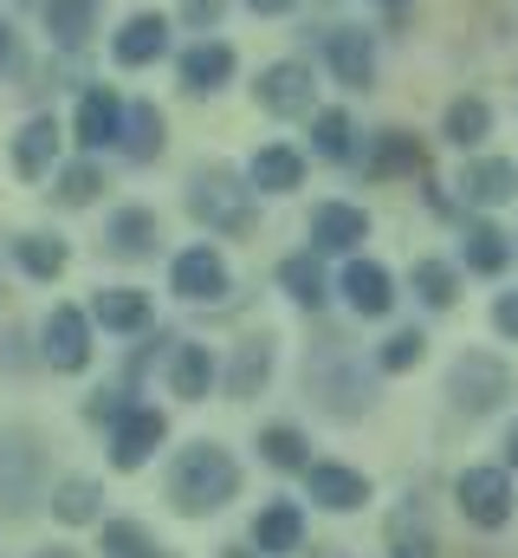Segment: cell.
I'll return each instance as SVG.
<instances>
[{"mask_svg":"<svg viewBox=\"0 0 518 558\" xmlns=\"http://www.w3.org/2000/svg\"><path fill=\"white\" fill-rule=\"evenodd\" d=\"M234 494H240V468H234L227 448H214V441L182 448V461H175V474H169V500H175L182 513H221Z\"/></svg>","mask_w":518,"mask_h":558,"instance_id":"1","label":"cell"},{"mask_svg":"<svg viewBox=\"0 0 518 558\" xmlns=\"http://www.w3.org/2000/svg\"><path fill=\"white\" fill-rule=\"evenodd\" d=\"M188 215L208 221L214 234H247L254 228V189H240L227 169H201L188 182Z\"/></svg>","mask_w":518,"mask_h":558,"instance_id":"2","label":"cell"},{"mask_svg":"<svg viewBox=\"0 0 518 558\" xmlns=\"http://www.w3.org/2000/svg\"><path fill=\"white\" fill-rule=\"evenodd\" d=\"M454 500H460V513L473 520V526H506L513 520V481H506V468H467L460 481H454Z\"/></svg>","mask_w":518,"mask_h":558,"instance_id":"3","label":"cell"},{"mask_svg":"<svg viewBox=\"0 0 518 558\" xmlns=\"http://www.w3.org/2000/svg\"><path fill=\"white\" fill-rule=\"evenodd\" d=\"M506 390H513V377H506V364H499V357H480V351H473V357H460V364H454V403H460L467 416H486Z\"/></svg>","mask_w":518,"mask_h":558,"instance_id":"4","label":"cell"},{"mask_svg":"<svg viewBox=\"0 0 518 558\" xmlns=\"http://www.w3.org/2000/svg\"><path fill=\"white\" fill-rule=\"evenodd\" d=\"M46 364L52 371H85L91 364V325H85V312L52 305V318H46Z\"/></svg>","mask_w":518,"mask_h":558,"instance_id":"5","label":"cell"},{"mask_svg":"<svg viewBox=\"0 0 518 558\" xmlns=\"http://www.w3.org/2000/svg\"><path fill=\"white\" fill-rule=\"evenodd\" d=\"M254 92H259V105H266L272 118H305V111H311V72L292 65V59H285V65H266Z\"/></svg>","mask_w":518,"mask_h":558,"instance_id":"6","label":"cell"},{"mask_svg":"<svg viewBox=\"0 0 518 558\" xmlns=\"http://www.w3.org/2000/svg\"><path fill=\"white\" fill-rule=\"evenodd\" d=\"M175 292H182L188 305H214V299H227V260H221L214 247H188V254L175 260Z\"/></svg>","mask_w":518,"mask_h":558,"instance_id":"7","label":"cell"},{"mask_svg":"<svg viewBox=\"0 0 518 558\" xmlns=\"http://www.w3.org/2000/svg\"><path fill=\"white\" fill-rule=\"evenodd\" d=\"M305 487H311V500L331 507V513H350V507L370 500V481H363L357 468H337V461H311V468H305Z\"/></svg>","mask_w":518,"mask_h":558,"instance_id":"8","label":"cell"},{"mask_svg":"<svg viewBox=\"0 0 518 558\" xmlns=\"http://www.w3.org/2000/svg\"><path fill=\"white\" fill-rule=\"evenodd\" d=\"M357 241H370V215H363V208H350V202H324V208L311 215V247H324V254H350Z\"/></svg>","mask_w":518,"mask_h":558,"instance_id":"9","label":"cell"},{"mask_svg":"<svg viewBox=\"0 0 518 558\" xmlns=\"http://www.w3.org/2000/svg\"><path fill=\"white\" fill-rule=\"evenodd\" d=\"M169 435V422L156 416V410H118V435H111V461L118 468H143L149 461V448Z\"/></svg>","mask_w":518,"mask_h":558,"instance_id":"10","label":"cell"},{"mask_svg":"<svg viewBox=\"0 0 518 558\" xmlns=\"http://www.w3.org/2000/svg\"><path fill=\"white\" fill-rule=\"evenodd\" d=\"M124 105H118V92H104V85H98V92H85V98H78V143H91V149H104V143H118L124 137Z\"/></svg>","mask_w":518,"mask_h":558,"instance_id":"11","label":"cell"},{"mask_svg":"<svg viewBox=\"0 0 518 558\" xmlns=\"http://www.w3.org/2000/svg\"><path fill=\"white\" fill-rule=\"evenodd\" d=\"M118 65H149V59H162L169 52V20L162 13H136L124 20V33H118Z\"/></svg>","mask_w":518,"mask_h":558,"instance_id":"12","label":"cell"},{"mask_svg":"<svg viewBox=\"0 0 518 558\" xmlns=\"http://www.w3.org/2000/svg\"><path fill=\"white\" fill-rule=\"evenodd\" d=\"M344 299H350L363 318H383L388 305H395V286H388V274L377 260H350V267H344Z\"/></svg>","mask_w":518,"mask_h":558,"instance_id":"13","label":"cell"},{"mask_svg":"<svg viewBox=\"0 0 518 558\" xmlns=\"http://www.w3.org/2000/svg\"><path fill=\"white\" fill-rule=\"evenodd\" d=\"M227 72H234V52L221 39H201V46L182 52V85L188 92H214V85H227Z\"/></svg>","mask_w":518,"mask_h":558,"instance_id":"14","label":"cell"},{"mask_svg":"<svg viewBox=\"0 0 518 558\" xmlns=\"http://www.w3.org/2000/svg\"><path fill=\"white\" fill-rule=\"evenodd\" d=\"M52 156H59V124H52V118H33V124L20 131V143H13V169H20L26 182H39V175L52 169Z\"/></svg>","mask_w":518,"mask_h":558,"instance_id":"15","label":"cell"},{"mask_svg":"<svg viewBox=\"0 0 518 558\" xmlns=\"http://www.w3.org/2000/svg\"><path fill=\"white\" fill-rule=\"evenodd\" d=\"M467 202H480V208H493V202H513L518 195V169L506 162V156H486V162H473L467 169Z\"/></svg>","mask_w":518,"mask_h":558,"instance_id":"16","label":"cell"},{"mask_svg":"<svg viewBox=\"0 0 518 558\" xmlns=\"http://www.w3.org/2000/svg\"><path fill=\"white\" fill-rule=\"evenodd\" d=\"M324 52H331V72H337L344 85H370V78H377V52H370L363 33H331Z\"/></svg>","mask_w":518,"mask_h":558,"instance_id":"17","label":"cell"},{"mask_svg":"<svg viewBox=\"0 0 518 558\" xmlns=\"http://www.w3.org/2000/svg\"><path fill=\"white\" fill-rule=\"evenodd\" d=\"M388 553L395 558H434V526H428V513L408 500V507H395V520H388Z\"/></svg>","mask_w":518,"mask_h":558,"instance_id":"18","label":"cell"},{"mask_svg":"<svg viewBox=\"0 0 518 558\" xmlns=\"http://www.w3.org/2000/svg\"><path fill=\"white\" fill-rule=\"evenodd\" d=\"M298 539H305V520H298V507H266L254 520V546L259 553H298Z\"/></svg>","mask_w":518,"mask_h":558,"instance_id":"19","label":"cell"},{"mask_svg":"<svg viewBox=\"0 0 518 558\" xmlns=\"http://www.w3.org/2000/svg\"><path fill=\"white\" fill-rule=\"evenodd\" d=\"M208 384H214V357H208V344H182L175 364H169V390L195 403V397H208Z\"/></svg>","mask_w":518,"mask_h":558,"instance_id":"20","label":"cell"},{"mask_svg":"<svg viewBox=\"0 0 518 558\" xmlns=\"http://www.w3.org/2000/svg\"><path fill=\"white\" fill-rule=\"evenodd\" d=\"M98 325L104 331H143L149 325V299L143 292H130V286H111V292H98Z\"/></svg>","mask_w":518,"mask_h":558,"instance_id":"21","label":"cell"},{"mask_svg":"<svg viewBox=\"0 0 518 558\" xmlns=\"http://www.w3.org/2000/svg\"><path fill=\"white\" fill-rule=\"evenodd\" d=\"M156 241H162V228H156V215H149V208H124V215L111 221V254H124V260L149 254Z\"/></svg>","mask_w":518,"mask_h":558,"instance_id":"22","label":"cell"},{"mask_svg":"<svg viewBox=\"0 0 518 558\" xmlns=\"http://www.w3.org/2000/svg\"><path fill=\"white\" fill-rule=\"evenodd\" d=\"M247 175H254V189H272V195H279V189H298L305 162H298V149L272 143V149H259V156H254V169H247Z\"/></svg>","mask_w":518,"mask_h":558,"instance_id":"23","label":"cell"},{"mask_svg":"<svg viewBox=\"0 0 518 558\" xmlns=\"http://www.w3.org/2000/svg\"><path fill=\"white\" fill-rule=\"evenodd\" d=\"M506 260H513L506 234H499L493 221H473V228H467V267H473V274H506Z\"/></svg>","mask_w":518,"mask_h":558,"instance_id":"24","label":"cell"},{"mask_svg":"<svg viewBox=\"0 0 518 558\" xmlns=\"http://www.w3.org/2000/svg\"><path fill=\"white\" fill-rule=\"evenodd\" d=\"M486 131H493V111H486V98H454V105H447V137L460 143V149L486 143Z\"/></svg>","mask_w":518,"mask_h":558,"instance_id":"25","label":"cell"},{"mask_svg":"<svg viewBox=\"0 0 518 558\" xmlns=\"http://www.w3.org/2000/svg\"><path fill=\"white\" fill-rule=\"evenodd\" d=\"M91 13H98V0H52V7H46V33H52L59 46H78V39L91 33Z\"/></svg>","mask_w":518,"mask_h":558,"instance_id":"26","label":"cell"},{"mask_svg":"<svg viewBox=\"0 0 518 558\" xmlns=\"http://www.w3.org/2000/svg\"><path fill=\"white\" fill-rule=\"evenodd\" d=\"M124 149L136 162H149V156H162V111L156 105H136L124 118Z\"/></svg>","mask_w":518,"mask_h":558,"instance_id":"27","label":"cell"},{"mask_svg":"<svg viewBox=\"0 0 518 558\" xmlns=\"http://www.w3.org/2000/svg\"><path fill=\"white\" fill-rule=\"evenodd\" d=\"M395 169H421V143L408 131H383L377 156H370V175H395Z\"/></svg>","mask_w":518,"mask_h":558,"instance_id":"28","label":"cell"},{"mask_svg":"<svg viewBox=\"0 0 518 558\" xmlns=\"http://www.w3.org/2000/svg\"><path fill=\"white\" fill-rule=\"evenodd\" d=\"M266 371H272V344H240V357H234V371H227V390L234 397H254L259 384H266Z\"/></svg>","mask_w":518,"mask_h":558,"instance_id":"29","label":"cell"},{"mask_svg":"<svg viewBox=\"0 0 518 558\" xmlns=\"http://www.w3.org/2000/svg\"><path fill=\"white\" fill-rule=\"evenodd\" d=\"M13 254H20V267H26L33 279H59V274H65V247H59V241H46V234L13 241Z\"/></svg>","mask_w":518,"mask_h":558,"instance_id":"30","label":"cell"},{"mask_svg":"<svg viewBox=\"0 0 518 558\" xmlns=\"http://www.w3.org/2000/svg\"><path fill=\"white\" fill-rule=\"evenodd\" d=\"M279 279H285V292H292L298 305H324V274H318L311 254H292V260L279 267Z\"/></svg>","mask_w":518,"mask_h":558,"instance_id":"31","label":"cell"},{"mask_svg":"<svg viewBox=\"0 0 518 558\" xmlns=\"http://www.w3.org/2000/svg\"><path fill=\"white\" fill-rule=\"evenodd\" d=\"M104 553L111 558H169L143 526H130V520H111V526H104Z\"/></svg>","mask_w":518,"mask_h":558,"instance_id":"32","label":"cell"},{"mask_svg":"<svg viewBox=\"0 0 518 558\" xmlns=\"http://www.w3.org/2000/svg\"><path fill=\"white\" fill-rule=\"evenodd\" d=\"M311 149L331 156V162L350 156V118H344V111H318V124H311Z\"/></svg>","mask_w":518,"mask_h":558,"instance_id":"33","label":"cell"},{"mask_svg":"<svg viewBox=\"0 0 518 558\" xmlns=\"http://www.w3.org/2000/svg\"><path fill=\"white\" fill-rule=\"evenodd\" d=\"M415 292H421L428 305H454V267H441V260H415Z\"/></svg>","mask_w":518,"mask_h":558,"instance_id":"34","label":"cell"},{"mask_svg":"<svg viewBox=\"0 0 518 558\" xmlns=\"http://www.w3.org/2000/svg\"><path fill=\"white\" fill-rule=\"evenodd\" d=\"M259 448H266L272 468H305V441H298V428H266Z\"/></svg>","mask_w":518,"mask_h":558,"instance_id":"35","label":"cell"},{"mask_svg":"<svg viewBox=\"0 0 518 558\" xmlns=\"http://www.w3.org/2000/svg\"><path fill=\"white\" fill-rule=\"evenodd\" d=\"M421 357H428V338L421 331H395L383 344V371H415Z\"/></svg>","mask_w":518,"mask_h":558,"instance_id":"36","label":"cell"},{"mask_svg":"<svg viewBox=\"0 0 518 558\" xmlns=\"http://www.w3.org/2000/svg\"><path fill=\"white\" fill-rule=\"evenodd\" d=\"M52 507H59V520H91V513H98V487H91V481H65Z\"/></svg>","mask_w":518,"mask_h":558,"instance_id":"37","label":"cell"},{"mask_svg":"<svg viewBox=\"0 0 518 558\" xmlns=\"http://www.w3.org/2000/svg\"><path fill=\"white\" fill-rule=\"evenodd\" d=\"M91 195H98V169H91V162H78V169L59 175V202H65V208H85Z\"/></svg>","mask_w":518,"mask_h":558,"instance_id":"38","label":"cell"},{"mask_svg":"<svg viewBox=\"0 0 518 558\" xmlns=\"http://www.w3.org/2000/svg\"><path fill=\"white\" fill-rule=\"evenodd\" d=\"M493 325H499L506 338H518V292H506V299L493 305Z\"/></svg>","mask_w":518,"mask_h":558,"instance_id":"39","label":"cell"},{"mask_svg":"<svg viewBox=\"0 0 518 558\" xmlns=\"http://www.w3.org/2000/svg\"><path fill=\"white\" fill-rule=\"evenodd\" d=\"M182 13H188V26H214L221 20V0H188Z\"/></svg>","mask_w":518,"mask_h":558,"instance_id":"40","label":"cell"},{"mask_svg":"<svg viewBox=\"0 0 518 558\" xmlns=\"http://www.w3.org/2000/svg\"><path fill=\"white\" fill-rule=\"evenodd\" d=\"M254 13H285V7H298V0H247Z\"/></svg>","mask_w":518,"mask_h":558,"instance_id":"41","label":"cell"},{"mask_svg":"<svg viewBox=\"0 0 518 558\" xmlns=\"http://www.w3.org/2000/svg\"><path fill=\"white\" fill-rule=\"evenodd\" d=\"M506 454H513V468H518V428H513V441H506Z\"/></svg>","mask_w":518,"mask_h":558,"instance_id":"42","label":"cell"},{"mask_svg":"<svg viewBox=\"0 0 518 558\" xmlns=\"http://www.w3.org/2000/svg\"><path fill=\"white\" fill-rule=\"evenodd\" d=\"M7 52H13V39H7V26H0V59H7Z\"/></svg>","mask_w":518,"mask_h":558,"instance_id":"43","label":"cell"},{"mask_svg":"<svg viewBox=\"0 0 518 558\" xmlns=\"http://www.w3.org/2000/svg\"><path fill=\"white\" fill-rule=\"evenodd\" d=\"M39 558H78V553H65V546H52V553H39Z\"/></svg>","mask_w":518,"mask_h":558,"instance_id":"44","label":"cell"},{"mask_svg":"<svg viewBox=\"0 0 518 558\" xmlns=\"http://www.w3.org/2000/svg\"><path fill=\"white\" fill-rule=\"evenodd\" d=\"M383 7H395V0H383Z\"/></svg>","mask_w":518,"mask_h":558,"instance_id":"45","label":"cell"}]
</instances>
